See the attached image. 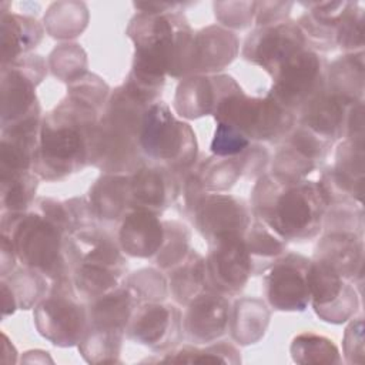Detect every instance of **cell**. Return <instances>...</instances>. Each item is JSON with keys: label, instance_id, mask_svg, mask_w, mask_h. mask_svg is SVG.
Wrapping results in <instances>:
<instances>
[{"label": "cell", "instance_id": "6da1fadb", "mask_svg": "<svg viewBox=\"0 0 365 365\" xmlns=\"http://www.w3.org/2000/svg\"><path fill=\"white\" fill-rule=\"evenodd\" d=\"M331 192L325 182L305 178L261 177L252 191V211L282 241L314 238L322 227Z\"/></svg>", "mask_w": 365, "mask_h": 365}, {"label": "cell", "instance_id": "7a4b0ae2", "mask_svg": "<svg viewBox=\"0 0 365 365\" xmlns=\"http://www.w3.org/2000/svg\"><path fill=\"white\" fill-rule=\"evenodd\" d=\"M97 107L83 93H70L40 123L33 170L46 180H60L90 163Z\"/></svg>", "mask_w": 365, "mask_h": 365}, {"label": "cell", "instance_id": "3957f363", "mask_svg": "<svg viewBox=\"0 0 365 365\" xmlns=\"http://www.w3.org/2000/svg\"><path fill=\"white\" fill-rule=\"evenodd\" d=\"M40 211L3 214L1 235L6 237L21 267L46 275L51 284L70 278L66 238L73 231L67 204L38 200Z\"/></svg>", "mask_w": 365, "mask_h": 365}, {"label": "cell", "instance_id": "277c9868", "mask_svg": "<svg viewBox=\"0 0 365 365\" xmlns=\"http://www.w3.org/2000/svg\"><path fill=\"white\" fill-rule=\"evenodd\" d=\"M66 259L74 292L88 302L115 289L127 268L120 245L96 224L66 238Z\"/></svg>", "mask_w": 365, "mask_h": 365}, {"label": "cell", "instance_id": "5b68a950", "mask_svg": "<svg viewBox=\"0 0 365 365\" xmlns=\"http://www.w3.org/2000/svg\"><path fill=\"white\" fill-rule=\"evenodd\" d=\"M215 121L230 125L248 140L274 141L288 133L294 114L268 94L250 97L230 77L212 111Z\"/></svg>", "mask_w": 365, "mask_h": 365}, {"label": "cell", "instance_id": "8992f818", "mask_svg": "<svg viewBox=\"0 0 365 365\" xmlns=\"http://www.w3.org/2000/svg\"><path fill=\"white\" fill-rule=\"evenodd\" d=\"M141 155L173 173L187 171L197 158V140L191 127L174 117L163 101L151 104L138 133Z\"/></svg>", "mask_w": 365, "mask_h": 365}, {"label": "cell", "instance_id": "52a82bcc", "mask_svg": "<svg viewBox=\"0 0 365 365\" xmlns=\"http://www.w3.org/2000/svg\"><path fill=\"white\" fill-rule=\"evenodd\" d=\"M34 322L40 335L54 345L71 346L83 339L88 315L74 292L71 278L51 284L48 294L36 305Z\"/></svg>", "mask_w": 365, "mask_h": 365}, {"label": "cell", "instance_id": "ba28073f", "mask_svg": "<svg viewBox=\"0 0 365 365\" xmlns=\"http://www.w3.org/2000/svg\"><path fill=\"white\" fill-rule=\"evenodd\" d=\"M272 80L268 96L295 114L325 88L327 63L318 53L304 48L288 58L272 74Z\"/></svg>", "mask_w": 365, "mask_h": 365}, {"label": "cell", "instance_id": "9c48e42d", "mask_svg": "<svg viewBox=\"0 0 365 365\" xmlns=\"http://www.w3.org/2000/svg\"><path fill=\"white\" fill-rule=\"evenodd\" d=\"M205 259L207 281L222 295L238 294L251 275L258 274L245 240V232H228L208 242Z\"/></svg>", "mask_w": 365, "mask_h": 365}, {"label": "cell", "instance_id": "30bf717a", "mask_svg": "<svg viewBox=\"0 0 365 365\" xmlns=\"http://www.w3.org/2000/svg\"><path fill=\"white\" fill-rule=\"evenodd\" d=\"M41 58L29 56L3 64L1 70V125L7 127L40 111L36 101V84L44 76ZM1 127V128H3Z\"/></svg>", "mask_w": 365, "mask_h": 365}, {"label": "cell", "instance_id": "8fae6325", "mask_svg": "<svg viewBox=\"0 0 365 365\" xmlns=\"http://www.w3.org/2000/svg\"><path fill=\"white\" fill-rule=\"evenodd\" d=\"M311 259L287 254L265 269L264 292L267 301L278 311H304L311 302L308 269Z\"/></svg>", "mask_w": 365, "mask_h": 365}, {"label": "cell", "instance_id": "7c38bea8", "mask_svg": "<svg viewBox=\"0 0 365 365\" xmlns=\"http://www.w3.org/2000/svg\"><path fill=\"white\" fill-rule=\"evenodd\" d=\"M307 38L295 21L259 26L245 40L244 57L271 76L292 56L307 48Z\"/></svg>", "mask_w": 365, "mask_h": 365}, {"label": "cell", "instance_id": "4fadbf2b", "mask_svg": "<svg viewBox=\"0 0 365 365\" xmlns=\"http://www.w3.org/2000/svg\"><path fill=\"white\" fill-rule=\"evenodd\" d=\"M328 264L312 259L308 269L311 304L324 321L341 324L358 308L354 287Z\"/></svg>", "mask_w": 365, "mask_h": 365}, {"label": "cell", "instance_id": "5bb4252c", "mask_svg": "<svg viewBox=\"0 0 365 365\" xmlns=\"http://www.w3.org/2000/svg\"><path fill=\"white\" fill-rule=\"evenodd\" d=\"M125 334L154 351L173 348L182 335L180 311L155 301L140 302L127 325Z\"/></svg>", "mask_w": 365, "mask_h": 365}, {"label": "cell", "instance_id": "9a60e30c", "mask_svg": "<svg viewBox=\"0 0 365 365\" xmlns=\"http://www.w3.org/2000/svg\"><path fill=\"white\" fill-rule=\"evenodd\" d=\"M361 101L324 88L299 111L302 114L299 125L325 144L332 145L348 130L351 111L355 103Z\"/></svg>", "mask_w": 365, "mask_h": 365}, {"label": "cell", "instance_id": "2e32d148", "mask_svg": "<svg viewBox=\"0 0 365 365\" xmlns=\"http://www.w3.org/2000/svg\"><path fill=\"white\" fill-rule=\"evenodd\" d=\"M192 211L195 227L208 242L222 234L245 232L251 225L247 205L228 194L205 192Z\"/></svg>", "mask_w": 365, "mask_h": 365}, {"label": "cell", "instance_id": "e0dca14e", "mask_svg": "<svg viewBox=\"0 0 365 365\" xmlns=\"http://www.w3.org/2000/svg\"><path fill=\"white\" fill-rule=\"evenodd\" d=\"M228 324V299L214 289H207L188 304L182 319V334L191 342H212L227 332Z\"/></svg>", "mask_w": 365, "mask_h": 365}, {"label": "cell", "instance_id": "ac0fdd59", "mask_svg": "<svg viewBox=\"0 0 365 365\" xmlns=\"http://www.w3.org/2000/svg\"><path fill=\"white\" fill-rule=\"evenodd\" d=\"M178 197L174 173L163 165H140L130 175V210H145L154 214L164 211Z\"/></svg>", "mask_w": 365, "mask_h": 365}, {"label": "cell", "instance_id": "d6986e66", "mask_svg": "<svg viewBox=\"0 0 365 365\" xmlns=\"http://www.w3.org/2000/svg\"><path fill=\"white\" fill-rule=\"evenodd\" d=\"M167 237V224L157 214L145 210H128L118 231V245L131 257L158 255Z\"/></svg>", "mask_w": 365, "mask_h": 365}, {"label": "cell", "instance_id": "ffe728a7", "mask_svg": "<svg viewBox=\"0 0 365 365\" xmlns=\"http://www.w3.org/2000/svg\"><path fill=\"white\" fill-rule=\"evenodd\" d=\"M228 76L217 77H194L188 78L177 90L175 108L181 115L194 118L205 114H212L214 107L224 87Z\"/></svg>", "mask_w": 365, "mask_h": 365}, {"label": "cell", "instance_id": "44dd1931", "mask_svg": "<svg viewBox=\"0 0 365 365\" xmlns=\"http://www.w3.org/2000/svg\"><path fill=\"white\" fill-rule=\"evenodd\" d=\"M328 264L346 279L361 272L362 241L352 232H334L325 237L315 252V258Z\"/></svg>", "mask_w": 365, "mask_h": 365}, {"label": "cell", "instance_id": "7402d4cb", "mask_svg": "<svg viewBox=\"0 0 365 365\" xmlns=\"http://www.w3.org/2000/svg\"><path fill=\"white\" fill-rule=\"evenodd\" d=\"M88 204L97 220L124 217L130 210V177H101L90 191Z\"/></svg>", "mask_w": 365, "mask_h": 365}, {"label": "cell", "instance_id": "603a6c76", "mask_svg": "<svg viewBox=\"0 0 365 365\" xmlns=\"http://www.w3.org/2000/svg\"><path fill=\"white\" fill-rule=\"evenodd\" d=\"M170 291L174 299L188 305L201 292L211 289L207 281L205 261L195 251H188L170 272Z\"/></svg>", "mask_w": 365, "mask_h": 365}, {"label": "cell", "instance_id": "cb8c5ba5", "mask_svg": "<svg viewBox=\"0 0 365 365\" xmlns=\"http://www.w3.org/2000/svg\"><path fill=\"white\" fill-rule=\"evenodd\" d=\"M43 29L40 24L30 19L17 14L1 16V54L3 64H9L20 58L21 53L36 47L41 40Z\"/></svg>", "mask_w": 365, "mask_h": 365}, {"label": "cell", "instance_id": "d4e9b609", "mask_svg": "<svg viewBox=\"0 0 365 365\" xmlns=\"http://www.w3.org/2000/svg\"><path fill=\"white\" fill-rule=\"evenodd\" d=\"M37 174L30 171L14 174L1 181L3 214H20L33 202L37 188Z\"/></svg>", "mask_w": 365, "mask_h": 365}, {"label": "cell", "instance_id": "484cf974", "mask_svg": "<svg viewBox=\"0 0 365 365\" xmlns=\"http://www.w3.org/2000/svg\"><path fill=\"white\" fill-rule=\"evenodd\" d=\"M291 354L295 362L307 364H324V362H339L338 349L325 336H318L314 334L298 335L291 345Z\"/></svg>", "mask_w": 365, "mask_h": 365}, {"label": "cell", "instance_id": "4316f807", "mask_svg": "<svg viewBox=\"0 0 365 365\" xmlns=\"http://www.w3.org/2000/svg\"><path fill=\"white\" fill-rule=\"evenodd\" d=\"M165 362H238V351L227 344H217L204 349L197 346H182L180 351L161 358Z\"/></svg>", "mask_w": 365, "mask_h": 365}, {"label": "cell", "instance_id": "83f0119b", "mask_svg": "<svg viewBox=\"0 0 365 365\" xmlns=\"http://www.w3.org/2000/svg\"><path fill=\"white\" fill-rule=\"evenodd\" d=\"M250 145L251 140L244 134L230 125L217 123L211 141V151L215 157H235L247 151Z\"/></svg>", "mask_w": 365, "mask_h": 365}]
</instances>
